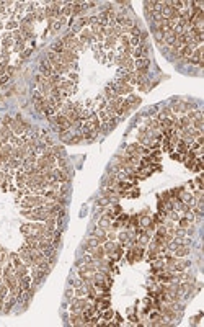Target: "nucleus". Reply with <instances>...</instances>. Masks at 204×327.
I'll use <instances>...</instances> for the list:
<instances>
[{
    "label": "nucleus",
    "instance_id": "f257e3e1",
    "mask_svg": "<svg viewBox=\"0 0 204 327\" xmlns=\"http://www.w3.org/2000/svg\"><path fill=\"white\" fill-rule=\"evenodd\" d=\"M191 108H193L191 103H188V102H181V100H177V102H173V103H172V108H170V110L175 111V113H188L189 110H191Z\"/></svg>",
    "mask_w": 204,
    "mask_h": 327
},
{
    "label": "nucleus",
    "instance_id": "f03ea898",
    "mask_svg": "<svg viewBox=\"0 0 204 327\" xmlns=\"http://www.w3.org/2000/svg\"><path fill=\"white\" fill-rule=\"evenodd\" d=\"M59 88H60V92H62L65 97H69V95H72V93L75 92V84L70 82V80H62V82L59 84Z\"/></svg>",
    "mask_w": 204,
    "mask_h": 327
},
{
    "label": "nucleus",
    "instance_id": "7ed1b4c3",
    "mask_svg": "<svg viewBox=\"0 0 204 327\" xmlns=\"http://www.w3.org/2000/svg\"><path fill=\"white\" fill-rule=\"evenodd\" d=\"M39 72H41L42 77L47 79L49 75L54 74V69H53V65L47 62V61H41V64H39Z\"/></svg>",
    "mask_w": 204,
    "mask_h": 327
},
{
    "label": "nucleus",
    "instance_id": "20e7f679",
    "mask_svg": "<svg viewBox=\"0 0 204 327\" xmlns=\"http://www.w3.org/2000/svg\"><path fill=\"white\" fill-rule=\"evenodd\" d=\"M69 322L72 325H85V317L82 314V311L80 312H72L70 317H69Z\"/></svg>",
    "mask_w": 204,
    "mask_h": 327
},
{
    "label": "nucleus",
    "instance_id": "39448f33",
    "mask_svg": "<svg viewBox=\"0 0 204 327\" xmlns=\"http://www.w3.org/2000/svg\"><path fill=\"white\" fill-rule=\"evenodd\" d=\"M149 65H150V59H149V58L134 59V67H136V70H149Z\"/></svg>",
    "mask_w": 204,
    "mask_h": 327
},
{
    "label": "nucleus",
    "instance_id": "423d86ee",
    "mask_svg": "<svg viewBox=\"0 0 204 327\" xmlns=\"http://www.w3.org/2000/svg\"><path fill=\"white\" fill-rule=\"evenodd\" d=\"M90 255H92V257L98 262V260H103V258L106 257V252H105V249H103V245H97V247L92 249Z\"/></svg>",
    "mask_w": 204,
    "mask_h": 327
},
{
    "label": "nucleus",
    "instance_id": "0eeeda50",
    "mask_svg": "<svg viewBox=\"0 0 204 327\" xmlns=\"http://www.w3.org/2000/svg\"><path fill=\"white\" fill-rule=\"evenodd\" d=\"M78 41H82V43H93L95 41V36L92 35V31L90 30H87V28H83L82 30V33H80V38H78Z\"/></svg>",
    "mask_w": 204,
    "mask_h": 327
},
{
    "label": "nucleus",
    "instance_id": "6e6552de",
    "mask_svg": "<svg viewBox=\"0 0 204 327\" xmlns=\"http://www.w3.org/2000/svg\"><path fill=\"white\" fill-rule=\"evenodd\" d=\"M31 277H28V275H25V277H21L20 280H18V286H20V290L21 291H28L30 290V286H31Z\"/></svg>",
    "mask_w": 204,
    "mask_h": 327
},
{
    "label": "nucleus",
    "instance_id": "1a4fd4ad",
    "mask_svg": "<svg viewBox=\"0 0 204 327\" xmlns=\"http://www.w3.org/2000/svg\"><path fill=\"white\" fill-rule=\"evenodd\" d=\"M175 41H177V35H175L172 30H167V31L163 33V43L167 46H172Z\"/></svg>",
    "mask_w": 204,
    "mask_h": 327
},
{
    "label": "nucleus",
    "instance_id": "9d476101",
    "mask_svg": "<svg viewBox=\"0 0 204 327\" xmlns=\"http://www.w3.org/2000/svg\"><path fill=\"white\" fill-rule=\"evenodd\" d=\"M188 254H189V247H188V245H178V247L175 249V255H177L178 258L186 257Z\"/></svg>",
    "mask_w": 204,
    "mask_h": 327
},
{
    "label": "nucleus",
    "instance_id": "9b49d317",
    "mask_svg": "<svg viewBox=\"0 0 204 327\" xmlns=\"http://www.w3.org/2000/svg\"><path fill=\"white\" fill-rule=\"evenodd\" d=\"M10 129H12V132L13 134H23L25 132V128H23L20 123H18L16 120H13L12 121V124H10Z\"/></svg>",
    "mask_w": 204,
    "mask_h": 327
},
{
    "label": "nucleus",
    "instance_id": "f8f14e48",
    "mask_svg": "<svg viewBox=\"0 0 204 327\" xmlns=\"http://www.w3.org/2000/svg\"><path fill=\"white\" fill-rule=\"evenodd\" d=\"M51 51H54L56 54H62L64 51H65V46H64V43H62V39H57L53 44V48H51Z\"/></svg>",
    "mask_w": 204,
    "mask_h": 327
},
{
    "label": "nucleus",
    "instance_id": "ddd939ff",
    "mask_svg": "<svg viewBox=\"0 0 204 327\" xmlns=\"http://www.w3.org/2000/svg\"><path fill=\"white\" fill-rule=\"evenodd\" d=\"M98 227H101V229L108 231V229L111 227V219H110V217H106V216L100 217V221H98Z\"/></svg>",
    "mask_w": 204,
    "mask_h": 327
},
{
    "label": "nucleus",
    "instance_id": "4468645a",
    "mask_svg": "<svg viewBox=\"0 0 204 327\" xmlns=\"http://www.w3.org/2000/svg\"><path fill=\"white\" fill-rule=\"evenodd\" d=\"M25 275H28V267H26L25 263H21L20 267H16V268H15V277H16L18 280H20L21 277H25Z\"/></svg>",
    "mask_w": 204,
    "mask_h": 327
},
{
    "label": "nucleus",
    "instance_id": "2eb2a0df",
    "mask_svg": "<svg viewBox=\"0 0 204 327\" xmlns=\"http://www.w3.org/2000/svg\"><path fill=\"white\" fill-rule=\"evenodd\" d=\"M116 41H118V38H115V36H106L105 38V48H108V49H113L115 48V44H116Z\"/></svg>",
    "mask_w": 204,
    "mask_h": 327
},
{
    "label": "nucleus",
    "instance_id": "dca6fc26",
    "mask_svg": "<svg viewBox=\"0 0 204 327\" xmlns=\"http://www.w3.org/2000/svg\"><path fill=\"white\" fill-rule=\"evenodd\" d=\"M116 97H118V95H116V92L110 87V85H108V87H105V98H106L108 102L113 100V98H116Z\"/></svg>",
    "mask_w": 204,
    "mask_h": 327
},
{
    "label": "nucleus",
    "instance_id": "f3484780",
    "mask_svg": "<svg viewBox=\"0 0 204 327\" xmlns=\"http://www.w3.org/2000/svg\"><path fill=\"white\" fill-rule=\"evenodd\" d=\"M103 249H105L106 255H110V254H113V252H115V249H116V244L113 242V240H110V242H105V244H103Z\"/></svg>",
    "mask_w": 204,
    "mask_h": 327
},
{
    "label": "nucleus",
    "instance_id": "a211bd4d",
    "mask_svg": "<svg viewBox=\"0 0 204 327\" xmlns=\"http://www.w3.org/2000/svg\"><path fill=\"white\" fill-rule=\"evenodd\" d=\"M51 150H53V154H54L56 159H57V157H64V147H62V146H53Z\"/></svg>",
    "mask_w": 204,
    "mask_h": 327
},
{
    "label": "nucleus",
    "instance_id": "6ab92c4d",
    "mask_svg": "<svg viewBox=\"0 0 204 327\" xmlns=\"http://www.w3.org/2000/svg\"><path fill=\"white\" fill-rule=\"evenodd\" d=\"M75 290V298H87V288L85 286H78L74 288Z\"/></svg>",
    "mask_w": 204,
    "mask_h": 327
},
{
    "label": "nucleus",
    "instance_id": "aec40b11",
    "mask_svg": "<svg viewBox=\"0 0 204 327\" xmlns=\"http://www.w3.org/2000/svg\"><path fill=\"white\" fill-rule=\"evenodd\" d=\"M13 51H16V53H23V51H25V39L15 41V44H13Z\"/></svg>",
    "mask_w": 204,
    "mask_h": 327
},
{
    "label": "nucleus",
    "instance_id": "412c9836",
    "mask_svg": "<svg viewBox=\"0 0 204 327\" xmlns=\"http://www.w3.org/2000/svg\"><path fill=\"white\" fill-rule=\"evenodd\" d=\"M113 316H115V311L110 309V307H108V309H105V312L101 314V317H103L105 321H111V319H113Z\"/></svg>",
    "mask_w": 204,
    "mask_h": 327
},
{
    "label": "nucleus",
    "instance_id": "4be33fe9",
    "mask_svg": "<svg viewBox=\"0 0 204 327\" xmlns=\"http://www.w3.org/2000/svg\"><path fill=\"white\" fill-rule=\"evenodd\" d=\"M21 232L23 236H28L33 232V224H21Z\"/></svg>",
    "mask_w": 204,
    "mask_h": 327
},
{
    "label": "nucleus",
    "instance_id": "5701e85b",
    "mask_svg": "<svg viewBox=\"0 0 204 327\" xmlns=\"http://www.w3.org/2000/svg\"><path fill=\"white\" fill-rule=\"evenodd\" d=\"M5 28H7V30H13V31H15V30H18V21L16 20H10L5 25Z\"/></svg>",
    "mask_w": 204,
    "mask_h": 327
},
{
    "label": "nucleus",
    "instance_id": "b1692460",
    "mask_svg": "<svg viewBox=\"0 0 204 327\" xmlns=\"http://www.w3.org/2000/svg\"><path fill=\"white\" fill-rule=\"evenodd\" d=\"M118 239H119V242H121V244H126L127 240H129V234H127L126 231H122L121 234L118 236Z\"/></svg>",
    "mask_w": 204,
    "mask_h": 327
},
{
    "label": "nucleus",
    "instance_id": "393cba45",
    "mask_svg": "<svg viewBox=\"0 0 204 327\" xmlns=\"http://www.w3.org/2000/svg\"><path fill=\"white\" fill-rule=\"evenodd\" d=\"M139 222H140V224L144 226V227H147V226H149L150 222H152V217H150V216H142L140 219H139Z\"/></svg>",
    "mask_w": 204,
    "mask_h": 327
},
{
    "label": "nucleus",
    "instance_id": "a878e982",
    "mask_svg": "<svg viewBox=\"0 0 204 327\" xmlns=\"http://www.w3.org/2000/svg\"><path fill=\"white\" fill-rule=\"evenodd\" d=\"M110 203H111V201H110V200H108V198H106V196H101V198H100V200H98V208H103V206H108V205H110Z\"/></svg>",
    "mask_w": 204,
    "mask_h": 327
},
{
    "label": "nucleus",
    "instance_id": "bb28decb",
    "mask_svg": "<svg viewBox=\"0 0 204 327\" xmlns=\"http://www.w3.org/2000/svg\"><path fill=\"white\" fill-rule=\"evenodd\" d=\"M180 226H181V229H186V227L191 226V221L188 217H183V219H180Z\"/></svg>",
    "mask_w": 204,
    "mask_h": 327
},
{
    "label": "nucleus",
    "instance_id": "cd10ccee",
    "mask_svg": "<svg viewBox=\"0 0 204 327\" xmlns=\"http://www.w3.org/2000/svg\"><path fill=\"white\" fill-rule=\"evenodd\" d=\"M65 298H67V299H72V298H75V290H74L72 286L65 290Z\"/></svg>",
    "mask_w": 204,
    "mask_h": 327
},
{
    "label": "nucleus",
    "instance_id": "c85d7f7f",
    "mask_svg": "<svg viewBox=\"0 0 204 327\" xmlns=\"http://www.w3.org/2000/svg\"><path fill=\"white\" fill-rule=\"evenodd\" d=\"M127 33H131V36H139V35H140V28L137 26V25H134Z\"/></svg>",
    "mask_w": 204,
    "mask_h": 327
},
{
    "label": "nucleus",
    "instance_id": "c756f323",
    "mask_svg": "<svg viewBox=\"0 0 204 327\" xmlns=\"http://www.w3.org/2000/svg\"><path fill=\"white\" fill-rule=\"evenodd\" d=\"M70 286H72V288L83 286V280H82V278H78V280H72V281H70Z\"/></svg>",
    "mask_w": 204,
    "mask_h": 327
},
{
    "label": "nucleus",
    "instance_id": "7c9ffc66",
    "mask_svg": "<svg viewBox=\"0 0 204 327\" xmlns=\"http://www.w3.org/2000/svg\"><path fill=\"white\" fill-rule=\"evenodd\" d=\"M118 39L122 43V48H124V46H129V38H127L126 35H121L119 38H118Z\"/></svg>",
    "mask_w": 204,
    "mask_h": 327
},
{
    "label": "nucleus",
    "instance_id": "2f4dec72",
    "mask_svg": "<svg viewBox=\"0 0 204 327\" xmlns=\"http://www.w3.org/2000/svg\"><path fill=\"white\" fill-rule=\"evenodd\" d=\"M116 237H118V236H116L115 231H108V232H106V239H108V240H115Z\"/></svg>",
    "mask_w": 204,
    "mask_h": 327
},
{
    "label": "nucleus",
    "instance_id": "473e14b6",
    "mask_svg": "<svg viewBox=\"0 0 204 327\" xmlns=\"http://www.w3.org/2000/svg\"><path fill=\"white\" fill-rule=\"evenodd\" d=\"M12 121H13V120H12V116H8V115H7V116H3V126H8V128H10Z\"/></svg>",
    "mask_w": 204,
    "mask_h": 327
},
{
    "label": "nucleus",
    "instance_id": "72a5a7b5",
    "mask_svg": "<svg viewBox=\"0 0 204 327\" xmlns=\"http://www.w3.org/2000/svg\"><path fill=\"white\" fill-rule=\"evenodd\" d=\"M30 54H31V49H25V51H23V53H21V56H20V62H21V61L25 59V58H28V56H30Z\"/></svg>",
    "mask_w": 204,
    "mask_h": 327
},
{
    "label": "nucleus",
    "instance_id": "f704fd0d",
    "mask_svg": "<svg viewBox=\"0 0 204 327\" xmlns=\"http://www.w3.org/2000/svg\"><path fill=\"white\" fill-rule=\"evenodd\" d=\"M118 217H119V222H127V221H129V216L124 214V213H121V214L118 216Z\"/></svg>",
    "mask_w": 204,
    "mask_h": 327
},
{
    "label": "nucleus",
    "instance_id": "c9c22d12",
    "mask_svg": "<svg viewBox=\"0 0 204 327\" xmlns=\"http://www.w3.org/2000/svg\"><path fill=\"white\" fill-rule=\"evenodd\" d=\"M57 21L60 23V25H65V23H67V18H65L64 15H60V17L57 18Z\"/></svg>",
    "mask_w": 204,
    "mask_h": 327
},
{
    "label": "nucleus",
    "instance_id": "e433bc0d",
    "mask_svg": "<svg viewBox=\"0 0 204 327\" xmlns=\"http://www.w3.org/2000/svg\"><path fill=\"white\" fill-rule=\"evenodd\" d=\"M108 59H110V61L116 59V58H115V53H110V54H108Z\"/></svg>",
    "mask_w": 204,
    "mask_h": 327
},
{
    "label": "nucleus",
    "instance_id": "4c0bfd02",
    "mask_svg": "<svg viewBox=\"0 0 204 327\" xmlns=\"http://www.w3.org/2000/svg\"><path fill=\"white\" fill-rule=\"evenodd\" d=\"M5 178V175H3V172H0V185H2V180Z\"/></svg>",
    "mask_w": 204,
    "mask_h": 327
},
{
    "label": "nucleus",
    "instance_id": "58836bf2",
    "mask_svg": "<svg viewBox=\"0 0 204 327\" xmlns=\"http://www.w3.org/2000/svg\"><path fill=\"white\" fill-rule=\"evenodd\" d=\"M2 28H3V23H2V21H0V30H2Z\"/></svg>",
    "mask_w": 204,
    "mask_h": 327
},
{
    "label": "nucleus",
    "instance_id": "ea45409f",
    "mask_svg": "<svg viewBox=\"0 0 204 327\" xmlns=\"http://www.w3.org/2000/svg\"><path fill=\"white\" fill-rule=\"evenodd\" d=\"M0 53H2V49H0Z\"/></svg>",
    "mask_w": 204,
    "mask_h": 327
}]
</instances>
